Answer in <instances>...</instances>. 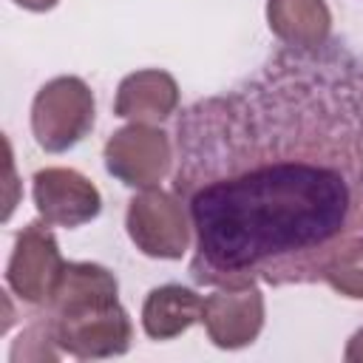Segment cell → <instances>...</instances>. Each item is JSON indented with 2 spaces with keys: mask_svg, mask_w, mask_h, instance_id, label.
Listing matches in <instances>:
<instances>
[{
  "mask_svg": "<svg viewBox=\"0 0 363 363\" xmlns=\"http://www.w3.org/2000/svg\"><path fill=\"white\" fill-rule=\"evenodd\" d=\"M125 227L130 241L147 258H182L190 247V213L184 201L170 190L147 187L128 201Z\"/></svg>",
  "mask_w": 363,
  "mask_h": 363,
  "instance_id": "3",
  "label": "cell"
},
{
  "mask_svg": "<svg viewBox=\"0 0 363 363\" xmlns=\"http://www.w3.org/2000/svg\"><path fill=\"white\" fill-rule=\"evenodd\" d=\"M173 153V142L162 128L130 122L105 142V167L122 184L147 190L167 176Z\"/></svg>",
  "mask_w": 363,
  "mask_h": 363,
  "instance_id": "4",
  "label": "cell"
},
{
  "mask_svg": "<svg viewBox=\"0 0 363 363\" xmlns=\"http://www.w3.org/2000/svg\"><path fill=\"white\" fill-rule=\"evenodd\" d=\"M173 150L201 286L318 284L363 238V62L337 40L182 108Z\"/></svg>",
  "mask_w": 363,
  "mask_h": 363,
  "instance_id": "1",
  "label": "cell"
},
{
  "mask_svg": "<svg viewBox=\"0 0 363 363\" xmlns=\"http://www.w3.org/2000/svg\"><path fill=\"white\" fill-rule=\"evenodd\" d=\"M201 323L218 349L250 346L264 329V295L258 284L233 289L218 286V292L204 298Z\"/></svg>",
  "mask_w": 363,
  "mask_h": 363,
  "instance_id": "8",
  "label": "cell"
},
{
  "mask_svg": "<svg viewBox=\"0 0 363 363\" xmlns=\"http://www.w3.org/2000/svg\"><path fill=\"white\" fill-rule=\"evenodd\" d=\"M60 346H57V337H54V320L51 315L31 323L14 343L11 349V360H57L60 357Z\"/></svg>",
  "mask_w": 363,
  "mask_h": 363,
  "instance_id": "14",
  "label": "cell"
},
{
  "mask_svg": "<svg viewBox=\"0 0 363 363\" xmlns=\"http://www.w3.org/2000/svg\"><path fill=\"white\" fill-rule=\"evenodd\" d=\"M31 196L40 218L51 227H82L102 210V196L91 179L71 167H45L31 179Z\"/></svg>",
  "mask_w": 363,
  "mask_h": 363,
  "instance_id": "7",
  "label": "cell"
},
{
  "mask_svg": "<svg viewBox=\"0 0 363 363\" xmlns=\"http://www.w3.org/2000/svg\"><path fill=\"white\" fill-rule=\"evenodd\" d=\"M343 357H346L349 363H363V329H357V332L349 337Z\"/></svg>",
  "mask_w": 363,
  "mask_h": 363,
  "instance_id": "15",
  "label": "cell"
},
{
  "mask_svg": "<svg viewBox=\"0 0 363 363\" xmlns=\"http://www.w3.org/2000/svg\"><path fill=\"white\" fill-rule=\"evenodd\" d=\"M204 301L196 289L182 284H164L147 292L142 306V326L145 335L153 340H173L184 335L196 320H201Z\"/></svg>",
  "mask_w": 363,
  "mask_h": 363,
  "instance_id": "12",
  "label": "cell"
},
{
  "mask_svg": "<svg viewBox=\"0 0 363 363\" xmlns=\"http://www.w3.org/2000/svg\"><path fill=\"white\" fill-rule=\"evenodd\" d=\"M116 295H119V284L111 269H105L99 264L74 261V264H65V269L54 286V295L48 301V312L51 315H74V312L116 303L119 301Z\"/></svg>",
  "mask_w": 363,
  "mask_h": 363,
  "instance_id": "11",
  "label": "cell"
},
{
  "mask_svg": "<svg viewBox=\"0 0 363 363\" xmlns=\"http://www.w3.org/2000/svg\"><path fill=\"white\" fill-rule=\"evenodd\" d=\"M267 23L289 48H320L332 40L326 0H267Z\"/></svg>",
  "mask_w": 363,
  "mask_h": 363,
  "instance_id": "10",
  "label": "cell"
},
{
  "mask_svg": "<svg viewBox=\"0 0 363 363\" xmlns=\"http://www.w3.org/2000/svg\"><path fill=\"white\" fill-rule=\"evenodd\" d=\"M51 320H54L57 346L77 360L125 354L133 340V323L128 312L119 306V301L74 315H51Z\"/></svg>",
  "mask_w": 363,
  "mask_h": 363,
  "instance_id": "6",
  "label": "cell"
},
{
  "mask_svg": "<svg viewBox=\"0 0 363 363\" xmlns=\"http://www.w3.org/2000/svg\"><path fill=\"white\" fill-rule=\"evenodd\" d=\"M179 108V85L167 71L142 68L128 74L116 88L113 113L130 122L156 125L176 113Z\"/></svg>",
  "mask_w": 363,
  "mask_h": 363,
  "instance_id": "9",
  "label": "cell"
},
{
  "mask_svg": "<svg viewBox=\"0 0 363 363\" xmlns=\"http://www.w3.org/2000/svg\"><path fill=\"white\" fill-rule=\"evenodd\" d=\"M20 9H28V11H48L54 9L60 0H14Z\"/></svg>",
  "mask_w": 363,
  "mask_h": 363,
  "instance_id": "16",
  "label": "cell"
},
{
  "mask_svg": "<svg viewBox=\"0 0 363 363\" xmlns=\"http://www.w3.org/2000/svg\"><path fill=\"white\" fill-rule=\"evenodd\" d=\"M323 281L343 298L363 301V238L346 241L326 264Z\"/></svg>",
  "mask_w": 363,
  "mask_h": 363,
  "instance_id": "13",
  "label": "cell"
},
{
  "mask_svg": "<svg viewBox=\"0 0 363 363\" xmlns=\"http://www.w3.org/2000/svg\"><path fill=\"white\" fill-rule=\"evenodd\" d=\"M48 227L51 224L45 221L26 224L14 238V250L6 267L9 289L23 303H31V306H48L54 286L65 269L57 238Z\"/></svg>",
  "mask_w": 363,
  "mask_h": 363,
  "instance_id": "5",
  "label": "cell"
},
{
  "mask_svg": "<svg viewBox=\"0 0 363 363\" xmlns=\"http://www.w3.org/2000/svg\"><path fill=\"white\" fill-rule=\"evenodd\" d=\"M94 113L96 102L85 79L54 77L31 102L34 142L48 153H62L85 139V133L94 128Z\"/></svg>",
  "mask_w": 363,
  "mask_h": 363,
  "instance_id": "2",
  "label": "cell"
}]
</instances>
